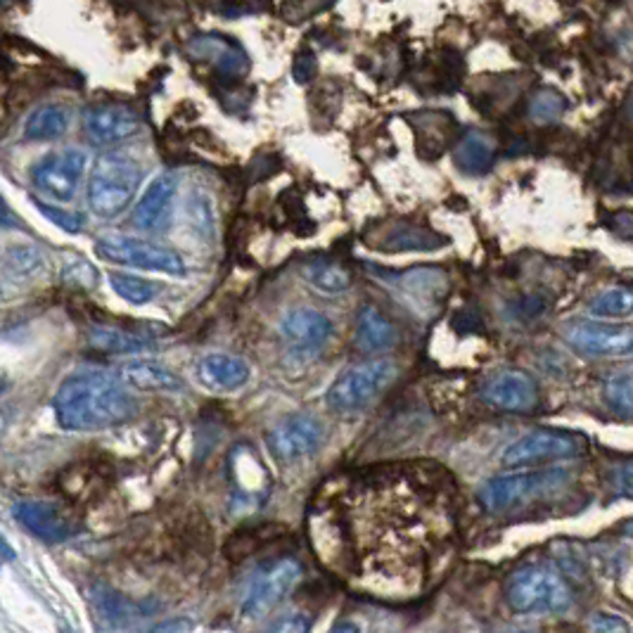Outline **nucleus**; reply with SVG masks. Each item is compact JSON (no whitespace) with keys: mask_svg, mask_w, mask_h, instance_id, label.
<instances>
[{"mask_svg":"<svg viewBox=\"0 0 633 633\" xmlns=\"http://www.w3.org/2000/svg\"><path fill=\"white\" fill-rule=\"evenodd\" d=\"M447 539L449 515L439 492L414 478H387L352 492L340 546L323 562L358 596L414 603L430 589Z\"/></svg>","mask_w":633,"mask_h":633,"instance_id":"obj_1","label":"nucleus"},{"mask_svg":"<svg viewBox=\"0 0 633 633\" xmlns=\"http://www.w3.org/2000/svg\"><path fill=\"white\" fill-rule=\"evenodd\" d=\"M55 420L67 432H100L131 422L138 401L119 375L107 371H76L60 385L53 399Z\"/></svg>","mask_w":633,"mask_h":633,"instance_id":"obj_2","label":"nucleus"},{"mask_svg":"<svg viewBox=\"0 0 633 633\" xmlns=\"http://www.w3.org/2000/svg\"><path fill=\"white\" fill-rule=\"evenodd\" d=\"M142 183V167L126 152H103L88 179V207L100 218H117L131 207Z\"/></svg>","mask_w":633,"mask_h":633,"instance_id":"obj_3","label":"nucleus"},{"mask_svg":"<svg viewBox=\"0 0 633 633\" xmlns=\"http://www.w3.org/2000/svg\"><path fill=\"white\" fill-rule=\"evenodd\" d=\"M397 377V363L391 358L363 361L346 368L325 394L330 410L340 416H356L371 408Z\"/></svg>","mask_w":633,"mask_h":633,"instance_id":"obj_4","label":"nucleus"},{"mask_svg":"<svg viewBox=\"0 0 633 633\" xmlns=\"http://www.w3.org/2000/svg\"><path fill=\"white\" fill-rule=\"evenodd\" d=\"M505 600L515 612H560L572 605V591L558 569L548 565L519 567L505 583Z\"/></svg>","mask_w":633,"mask_h":633,"instance_id":"obj_5","label":"nucleus"},{"mask_svg":"<svg viewBox=\"0 0 633 633\" xmlns=\"http://www.w3.org/2000/svg\"><path fill=\"white\" fill-rule=\"evenodd\" d=\"M95 255L103 261L133 266L138 271L167 273V276H185V261L176 249L154 245L131 235H105L95 240Z\"/></svg>","mask_w":633,"mask_h":633,"instance_id":"obj_6","label":"nucleus"},{"mask_svg":"<svg viewBox=\"0 0 633 633\" xmlns=\"http://www.w3.org/2000/svg\"><path fill=\"white\" fill-rule=\"evenodd\" d=\"M86 162V152L74 148L47 152L31 167V183L55 202H72L78 185H82Z\"/></svg>","mask_w":633,"mask_h":633,"instance_id":"obj_7","label":"nucleus"},{"mask_svg":"<svg viewBox=\"0 0 633 633\" xmlns=\"http://www.w3.org/2000/svg\"><path fill=\"white\" fill-rule=\"evenodd\" d=\"M587 449V441L579 434L562 430H534L517 439L503 453L505 468H527L546 461H567L577 458Z\"/></svg>","mask_w":633,"mask_h":633,"instance_id":"obj_8","label":"nucleus"},{"mask_svg":"<svg viewBox=\"0 0 633 633\" xmlns=\"http://www.w3.org/2000/svg\"><path fill=\"white\" fill-rule=\"evenodd\" d=\"M302 577V565L294 558H278L261 565L249 579L243 610L249 616H264L288 596Z\"/></svg>","mask_w":633,"mask_h":633,"instance_id":"obj_9","label":"nucleus"},{"mask_svg":"<svg viewBox=\"0 0 633 633\" xmlns=\"http://www.w3.org/2000/svg\"><path fill=\"white\" fill-rule=\"evenodd\" d=\"M567 480L565 470L550 472H522V474H505V478L489 480L480 489V503L489 513H503L522 503L525 498L546 492V489L558 486Z\"/></svg>","mask_w":633,"mask_h":633,"instance_id":"obj_10","label":"nucleus"},{"mask_svg":"<svg viewBox=\"0 0 633 633\" xmlns=\"http://www.w3.org/2000/svg\"><path fill=\"white\" fill-rule=\"evenodd\" d=\"M323 427L311 416H290L280 420L266 437L271 455L280 463H297L319 451Z\"/></svg>","mask_w":633,"mask_h":633,"instance_id":"obj_11","label":"nucleus"},{"mask_svg":"<svg viewBox=\"0 0 633 633\" xmlns=\"http://www.w3.org/2000/svg\"><path fill=\"white\" fill-rule=\"evenodd\" d=\"M140 115L131 105L124 103H100L84 112L82 129L90 146L107 148L131 138L140 131Z\"/></svg>","mask_w":633,"mask_h":633,"instance_id":"obj_12","label":"nucleus"},{"mask_svg":"<svg viewBox=\"0 0 633 633\" xmlns=\"http://www.w3.org/2000/svg\"><path fill=\"white\" fill-rule=\"evenodd\" d=\"M480 399L505 414H529L539 401V389L529 373L508 368L486 377L480 387Z\"/></svg>","mask_w":633,"mask_h":633,"instance_id":"obj_13","label":"nucleus"},{"mask_svg":"<svg viewBox=\"0 0 633 633\" xmlns=\"http://www.w3.org/2000/svg\"><path fill=\"white\" fill-rule=\"evenodd\" d=\"M12 513L18 517L20 525H24L31 534L47 544L69 541L78 534V529H82L78 519L72 513L57 508L55 503L20 501L14 503Z\"/></svg>","mask_w":633,"mask_h":633,"instance_id":"obj_14","label":"nucleus"},{"mask_svg":"<svg viewBox=\"0 0 633 633\" xmlns=\"http://www.w3.org/2000/svg\"><path fill=\"white\" fill-rule=\"evenodd\" d=\"M565 340L581 356H631L633 354V328L577 323L565 332Z\"/></svg>","mask_w":633,"mask_h":633,"instance_id":"obj_15","label":"nucleus"},{"mask_svg":"<svg viewBox=\"0 0 633 633\" xmlns=\"http://www.w3.org/2000/svg\"><path fill=\"white\" fill-rule=\"evenodd\" d=\"M179 176L164 171L157 176L133 210V226L146 233H164L171 221L173 197H176Z\"/></svg>","mask_w":633,"mask_h":633,"instance_id":"obj_16","label":"nucleus"},{"mask_svg":"<svg viewBox=\"0 0 633 633\" xmlns=\"http://www.w3.org/2000/svg\"><path fill=\"white\" fill-rule=\"evenodd\" d=\"M280 337L288 340L297 350L319 352L321 346L332 337V323L325 313L299 307L288 311L278 323Z\"/></svg>","mask_w":633,"mask_h":633,"instance_id":"obj_17","label":"nucleus"},{"mask_svg":"<svg viewBox=\"0 0 633 633\" xmlns=\"http://www.w3.org/2000/svg\"><path fill=\"white\" fill-rule=\"evenodd\" d=\"M247 361L233 354H207L197 363V377L216 391H237L249 383Z\"/></svg>","mask_w":633,"mask_h":633,"instance_id":"obj_18","label":"nucleus"},{"mask_svg":"<svg viewBox=\"0 0 633 633\" xmlns=\"http://www.w3.org/2000/svg\"><path fill=\"white\" fill-rule=\"evenodd\" d=\"M356 350L363 354H383L397 344V328L373 304H366L356 315Z\"/></svg>","mask_w":633,"mask_h":633,"instance_id":"obj_19","label":"nucleus"},{"mask_svg":"<svg viewBox=\"0 0 633 633\" xmlns=\"http://www.w3.org/2000/svg\"><path fill=\"white\" fill-rule=\"evenodd\" d=\"M121 383L138 391H181L183 379L157 361H126L117 368Z\"/></svg>","mask_w":633,"mask_h":633,"instance_id":"obj_20","label":"nucleus"},{"mask_svg":"<svg viewBox=\"0 0 633 633\" xmlns=\"http://www.w3.org/2000/svg\"><path fill=\"white\" fill-rule=\"evenodd\" d=\"M373 249L379 251H430L439 249V245L447 243V237H441L422 226L408 224V221H399L387 228H379L377 240H368Z\"/></svg>","mask_w":633,"mask_h":633,"instance_id":"obj_21","label":"nucleus"},{"mask_svg":"<svg viewBox=\"0 0 633 633\" xmlns=\"http://www.w3.org/2000/svg\"><path fill=\"white\" fill-rule=\"evenodd\" d=\"M389 285L399 288L414 302H439L449 290V276L441 268H410L399 276H394Z\"/></svg>","mask_w":633,"mask_h":633,"instance_id":"obj_22","label":"nucleus"},{"mask_svg":"<svg viewBox=\"0 0 633 633\" xmlns=\"http://www.w3.org/2000/svg\"><path fill=\"white\" fill-rule=\"evenodd\" d=\"M190 53L200 60H210L224 76H237L247 67V55L243 47L224 36H197L190 43Z\"/></svg>","mask_w":633,"mask_h":633,"instance_id":"obj_23","label":"nucleus"},{"mask_svg":"<svg viewBox=\"0 0 633 633\" xmlns=\"http://www.w3.org/2000/svg\"><path fill=\"white\" fill-rule=\"evenodd\" d=\"M453 162L463 173H468V176H482V173L492 171L496 162L494 140L480 131L465 133L461 140H458Z\"/></svg>","mask_w":633,"mask_h":633,"instance_id":"obj_24","label":"nucleus"},{"mask_svg":"<svg viewBox=\"0 0 633 633\" xmlns=\"http://www.w3.org/2000/svg\"><path fill=\"white\" fill-rule=\"evenodd\" d=\"M72 121V109L57 103H47L36 107L24 121V140L45 142L65 136Z\"/></svg>","mask_w":633,"mask_h":633,"instance_id":"obj_25","label":"nucleus"},{"mask_svg":"<svg viewBox=\"0 0 633 633\" xmlns=\"http://www.w3.org/2000/svg\"><path fill=\"white\" fill-rule=\"evenodd\" d=\"M302 276L313 290H319L323 294H342L346 290H352L354 285V276L350 268L330 259H315L304 264Z\"/></svg>","mask_w":633,"mask_h":633,"instance_id":"obj_26","label":"nucleus"},{"mask_svg":"<svg viewBox=\"0 0 633 633\" xmlns=\"http://www.w3.org/2000/svg\"><path fill=\"white\" fill-rule=\"evenodd\" d=\"M88 340L95 350H103L107 354H142L154 350V342L112 328H90Z\"/></svg>","mask_w":633,"mask_h":633,"instance_id":"obj_27","label":"nucleus"},{"mask_svg":"<svg viewBox=\"0 0 633 633\" xmlns=\"http://www.w3.org/2000/svg\"><path fill=\"white\" fill-rule=\"evenodd\" d=\"M43 266H45L43 251L36 245H29V243L8 245L6 255H3V273L8 280L34 278L36 273L43 271Z\"/></svg>","mask_w":633,"mask_h":633,"instance_id":"obj_28","label":"nucleus"},{"mask_svg":"<svg viewBox=\"0 0 633 633\" xmlns=\"http://www.w3.org/2000/svg\"><path fill=\"white\" fill-rule=\"evenodd\" d=\"M109 285H112V290L126 299L129 304H148L152 302V299L160 294V285L157 282H150L146 278H140V276H133V273H121V271H112L109 273Z\"/></svg>","mask_w":633,"mask_h":633,"instance_id":"obj_29","label":"nucleus"},{"mask_svg":"<svg viewBox=\"0 0 633 633\" xmlns=\"http://www.w3.org/2000/svg\"><path fill=\"white\" fill-rule=\"evenodd\" d=\"M589 313L593 319H624L633 313L631 288H608L591 299Z\"/></svg>","mask_w":633,"mask_h":633,"instance_id":"obj_30","label":"nucleus"},{"mask_svg":"<svg viewBox=\"0 0 633 633\" xmlns=\"http://www.w3.org/2000/svg\"><path fill=\"white\" fill-rule=\"evenodd\" d=\"M567 98L562 93H558L556 88H541L532 95L529 100V117L536 124H552L558 121L565 109H567Z\"/></svg>","mask_w":633,"mask_h":633,"instance_id":"obj_31","label":"nucleus"},{"mask_svg":"<svg viewBox=\"0 0 633 633\" xmlns=\"http://www.w3.org/2000/svg\"><path fill=\"white\" fill-rule=\"evenodd\" d=\"M605 399L614 414L633 418V375L616 373L605 379Z\"/></svg>","mask_w":633,"mask_h":633,"instance_id":"obj_32","label":"nucleus"},{"mask_svg":"<svg viewBox=\"0 0 633 633\" xmlns=\"http://www.w3.org/2000/svg\"><path fill=\"white\" fill-rule=\"evenodd\" d=\"M62 280L72 285V288L93 290V288H98L100 273H98V268L88 264L86 259H72L65 264V268H62Z\"/></svg>","mask_w":633,"mask_h":633,"instance_id":"obj_33","label":"nucleus"},{"mask_svg":"<svg viewBox=\"0 0 633 633\" xmlns=\"http://www.w3.org/2000/svg\"><path fill=\"white\" fill-rule=\"evenodd\" d=\"M34 204H36V210L51 221V224H55L57 228H62L65 233H78L84 228V224H86V216L82 214V212H65V210H57V207H53V204H47V202H43V200H34Z\"/></svg>","mask_w":633,"mask_h":633,"instance_id":"obj_34","label":"nucleus"},{"mask_svg":"<svg viewBox=\"0 0 633 633\" xmlns=\"http://www.w3.org/2000/svg\"><path fill=\"white\" fill-rule=\"evenodd\" d=\"M187 216L195 221V226L204 233H212V202L207 195L195 193L193 197H187Z\"/></svg>","mask_w":633,"mask_h":633,"instance_id":"obj_35","label":"nucleus"},{"mask_svg":"<svg viewBox=\"0 0 633 633\" xmlns=\"http://www.w3.org/2000/svg\"><path fill=\"white\" fill-rule=\"evenodd\" d=\"M311 616L307 614H288L266 629V633H309Z\"/></svg>","mask_w":633,"mask_h":633,"instance_id":"obj_36","label":"nucleus"},{"mask_svg":"<svg viewBox=\"0 0 633 633\" xmlns=\"http://www.w3.org/2000/svg\"><path fill=\"white\" fill-rule=\"evenodd\" d=\"M593 633H631L629 624L616 614H596L591 620Z\"/></svg>","mask_w":633,"mask_h":633,"instance_id":"obj_37","label":"nucleus"},{"mask_svg":"<svg viewBox=\"0 0 633 633\" xmlns=\"http://www.w3.org/2000/svg\"><path fill=\"white\" fill-rule=\"evenodd\" d=\"M614 489L620 496L633 498V461H626L614 470Z\"/></svg>","mask_w":633,"mask_h":633,"instance_id":"obj_38","label":"nucleus"},{"mask_svg":"<svg viewBox=\"0 0 633 633\" xmlns=\"http://www.w3.org/2000/svg\"><path fill=\"white\" fill-rule=\"evenodd\" d=\"M610 230L633 240V212H616L610 216Z\"/></svg>","mask_w":633,"mask_h":633,"instance_id":"obj_39","label":"nucleus"},{"mask_svg":"<svg viewBox=\"0 0 633 633\" xmlns=\"http://www.w3.org/2000/svg\"><path fill=\"white\" fill-rule=\"evenodd\" d=\"M190 629H193V622H187V620H173V622L160 624L152 633H187Z\"/></svg>","mask_w":633,"mask_h":633,"instance_id":"obj_40","label":"nucleus"},{"mask_svg":"<svg viewBox=\"0 0 633 633\" xmlns=\"http://www.w3.org/2000/svg\"><path fill=\"white\" fill-rule=\"evenodd\" d=\"M330 633H358V626L352 624V622H342V624H337L335 629H332Z\"/></svg>","mask_w":633,"mask_h":633,"instance_id":"obj_41","label":"nucleus"},{"mask_svg":"<svg viewBox=\"0 0 633 633\" xmlns=\"http://www.w3.org/2000/svg\"><path fill=\"white\" fill-rule=\"evenodd\" d=\"M565 633H577V631H572V629H567V631H565Z\"/></svg>","mask_w":633,"mask_h":633,"instance_id":"obj_42","label":"nucleus"},{"mask_svg":"<svg viewBox=\"0 0 633 633\" xmlns=\"http://www.w3.org/2000/svg\"><path fill=\"white\" fill-rule=\"evenodd\" d=\"M65 633H69V631H65Z\"/></svg>","mask_w":633,"mask_h":633,"instance_id":"obj_43","label":"nucleus"}]
</instances>
